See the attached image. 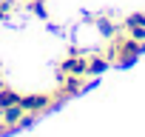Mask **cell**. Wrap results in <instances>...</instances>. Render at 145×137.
<instances>
[{"label":"cell","mask_w":145,"mask_h":137,"mask_svg":"<svg viewBox=\"0 0 145 137\" xmlns=\"http://www.w3.org/2000/svg\"><path fill=\"white\" fill-rule=\"evenodd\" d=\"M128 34H131L134 40H139V43H145V26H137V29H128Z\"/></svg>","instance_id":"11"},{"label":"cell","mask_w":145,"mask_h":137,"mask_svg":"<svg viewBox=\"0 0 145 137\" xmlns=\"http://www.w3.org/2000/svg\"><path fill=\"white\" fill-rule=\"evenodd\" d=\"M97 29H100L103 37H114V32H117V26H114L108 17H100V20H97Z\"/></svg>","instance_id":"8"},{"label":"cell","mask_w":145,"mask_h":137,"mask_svg":"<svg viewBox=\"0 0 145 137\" xmlns=\"http://www.w3.org/2000/svg\"><path fill=\"white\" fill-rule=\"evenodd\" d=\"M83 89V74H60V89L54 94V100H65V97H74Z\"/></svg>","instance_id":"2"},{"label":"cell","mask_w":145,"mask_h":137,"mask_svg":"<svg viewBox=\"0 0 145 137\" xmlns=\"http://www.w3.org/2000/svg\"><path fill=\"white\" fill-rule=\"evenodd\" d=\"M86 66H88L86 57L71 54V57H65V60L60 63V74H83V77H86Z\"/></svg>","instance_id":"4"},{"label":"cell","mask_w":145,"mask_h":137,"mask_svg":"<svg viewBox=\"0 0 145 137\" xmlns=\"http://www.w3.org/2000/svg\"><path fill=\"white\" fill-rule=\"evenodd\" d=\"M108 68V57H91L86 66V74H103Z\"/></svg>","instance_id":"6"},{"label":"cell","mask_w":145,"mask_h":137,"mask_svg":"<svg viewBox=\"0 0 145 137\" xmlns=\"http://www.w3.org/2000/svg\"><path fill=\"white\" fill-rule=\"evenodd\" d=\"M20 103V94L17 92H12V89H0V109H9V106H17Z\"/></svg>","instance_id":"7"},{"label":"cell","mask_w":145,"mask_h":137,"mask_svg":"<svg viewBox=\"0 0 145 137\" xmlns=\"http://www.w3.org/2000/svg\"><path fill=\"white\" fill-rule=\"evenodd\" d=\"M54 103V94H26V97H20V106H23V111H43V109H48Z\"/></svg>","instance_id":"3"},{"label":"cell","mask_w":145,"mask_h":137,"mask_svg":"<svg viewBox=\"0 0 145 137\" xmlns=\"http://www.w3.org/2000/svg\"><path fill=\"white\" fill-rule=\"evenodd\" d=\"M23 106L17 103V106H9V109H0V120H3L6 126H20V120H23Z\"/></svg>","instance_id":"5"},{"label":"cell","mask_w":145,"mask_h":137,"mask_svg":"<svg viewBox=\"0 0 145 137\" xmlns=\"http://www.w3.org/2000/svg\"><path fill=\"white\" fill-rule=\"evenodd\" d=\"M9 12H12V3H9V0H0V20H6Z\"/></svg>","instance_id":"12"},{"label":"cell","mask_w":145,"mask_h":137,"mask_svg":"<svg viewBox=\"0 0 145 137\" xmlns=\"http://www.w3.org/2000/svg\"><path fill=\"white\" fill-rule=\"evenodd\" d=\"M142 49H145V43H139V40H134V37L128 34V37L114 40V46L108 49V57H111V60H117L120 66H128L134 57H139V54H142Z\"/></svg>","instance_id":"1"},{"label":"cell","mask_w":145,"mask_h":137,"mask_svg":"<svg viewBox=\"0 0 145 137\" xmlns=\"http://www.w3.org/2000/svg\"><path fill=\"white\" fill-rule=\"evenodd\" d=\"M29 9H31V14H37V17H46V14H48L46 0H29Z\"/></svg>","instance_id":"10"},{"label":"cell","mask_w":145,"mask_h":137,"mask_svg":"<svg viewBox=\"0 0 145 137\" xmlns=\"http://www.w3.org/2000/svg\"><path fill=\"white\" fill-rule=\"evenodd\" d=\"M137 26H145V12H137V14L125 17V29H137Z\"/></svg>","instance_id":"9"}]
</instances>
